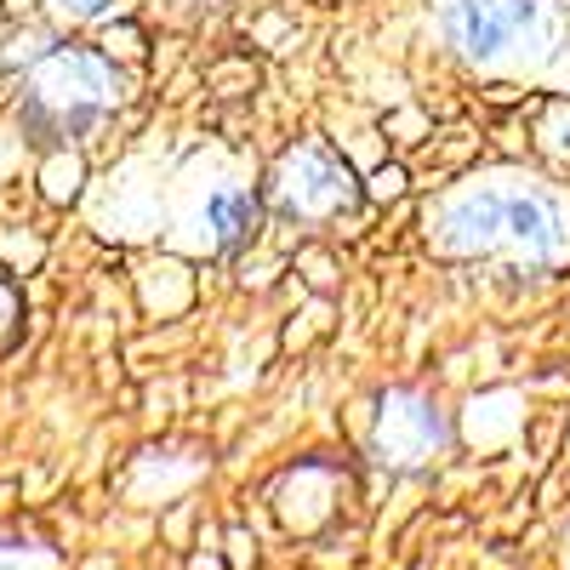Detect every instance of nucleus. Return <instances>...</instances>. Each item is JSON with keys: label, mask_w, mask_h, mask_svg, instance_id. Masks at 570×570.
Listing matches in <instances>:
<instances>
[{"label": "nucleus", "mask_w": 570, "mask_h": 570, "mask_svg": "<svg viewBox=\"0 0 570 570\" xmlns=\"http://www.w3.org/2000/svg\"><path fill=\"white\" fill-rule=\"evenodd\" d=\"M46 12L69 29H86V23H104L115 12V0H46Z\"/></svg>", "instance_id": "1a4fd4ad"}, {"label": "nucleus", "mask_w": 570, "mask_h": 570, "mask_svg": "<svg viewBox=\"0 0 570 570\" xmlns=\"http://www.w3.org/2000/svg\"><path fill=\"white\" fill-rule=\"evenodd\" d=\"M126 98V80L109 52L86 40L40 35L29 52H18V80H12V126L23 142L58 155L86 142L98 126L115 120Z\"/></svg>", "instance_id": "f03ea898"}, {"label": "nucleus", "mask_w": 570, "mask_h": 570, "mask_svg": "<svg viewBox=\"0 0 570 570\" xmlns=\"http://www.w3.org/2000/svg\"><path fill=\"white\" fill-rule=\"evenodd\" d=\"M0 570H63V559H58V548H46L40 537L0 531Z\"/></svg>", "instance_id": "6e6552de"}, {"label": "nucleus", "mask_w": 570, "mask_h": 570, "mask_svg": "<svg viewBox=\"0 0 570 570\" xmlns=\"http://www.w3.org/2000/svg\"><path fill=\"white\" fill-rule=\"evenodd\" d=\"M188 246L206 252V257H234L240 246H252V234L263 228V195L246 188L240 177H212L195 188L188 200Z\"/></svg>", "instance_id": "423d86ee"}, {"label": "nucleus", "mask_w": 570, "mask_h": 570, "mask_svg": "<svg viewBox=\"0 0 570 570\" xmlns=\"http://www.w3.org/2000/svg\"><path fill=\"white\" fill-rule=\"evenodd\" d=\"M422 228L445 257H491L531 274L570 268V188L525 166H485L451 183Z\"/></svg>", "instance_id": "f257e3e1"}, {"label": "nucleus", "mask_w": 570, "mask_h": 570, "mask_svg": "<svg viewBox=\"0 0 570 570\" xmlns=\"http://www.w3.org/2000/svg\"><path fill=\"white\" fill-rule=\"evenodd\" d=\"M564 570H570V525H564Z\"/></svg>", "instance_id": "ddd939ff"}, {"label": "nucleus", "mask_w": 570, "mask_h": 570, "mask_svg": "<svg viewBox=\"0 0 570 570\" xmlns=\"http://www.w3.org/2000/svg\"><path fill=\"white\" fill-rule=\"evenodd\" d=\"M343 497H348V473H343L337 462H325V456H308V462H297V468L279 473L274 513H279L285 531L314 537V531H325L331 519H337Z\"/></svg>", "instance_id": "0eeeda50"}, {"label": "nucleus", "mask_w": 570, "mask_h": 570, "mask_svg": "<svg viewBox=\"0 0 570 570\" xmlns=\"http://www.w3.org/2000/svg\"><path fill=\"white\" fill-rule=\"evenodd\" d=\"M451 58L480 75H537L570 29V0H428Z\"/></svg>", "instance_id": "7ed1b4c3"}, {"label": "nucleus", "mask_w": 570, "mask_h": 570, "mask_svg": "<svg viewBox=\"0 0 570 570\" xmlns=\"http://www.w3.org/2000/svg\"><path fill=\"white\" fill-rule=\"evenodd\" d=\"M360 206V177L343 160L337 142L325 137H297L292 149H279L263 183V212H274L292 228H325Z\"/></svg>", "instance_id": "20e7f679"}, {"label": "nucleus", "mask_w": 570, "mask_h": 570, "mask_svg": "<svg viewBox=\"0 0 570 570\" xmlns=\"http://www.w3.org/2000/svg\"><path fill=\"white\" fill-rule=\"evenodd\" d=\"M542 149H548L553 160H570V104H553V109L542 115Z\"/></svg>", "instance_id": "9d476101"}, {"label": "nucleus", "mask_w": 570, "mask_h": 570, "mask_svg": "<svg viewBox=\"0 0 570 570\" xmlns=\"http://www.w3.org/2000/svg\"><path fill=\"white\" fill-rule=\"evenodd\" d=\"M18 320H23V292H18V279L0 268V337H12Z\"/></svg>", "instance_id": "9b49d317"}, {"label": "nucleus", "mask_w": 570, "mask_h": 570, "mask_svg": "<svg viewBox=\"0 0 570 570\" xmlns=\"http://www.w3.org/2000/svg\"><path fill=\"white\" fill-rule=\"evenodd\" d=\"M195 570H223V564L217 559H195Z\"/></svg>", "instance_id": "f8f14e48"}, {"label": "nucleus", "mask_w": 570, "mask_h": 570, "mask_svg": "<svg viewBox=\"0 0 570 570\" xmlns=\"http://www.w3.org/2000/svg\"><path fill=\"white\" fill-rule=\"evenodd\" d=\"M451 451V416L428 389H383L371 422V456L389 473H422Z\"/></svg>", "instance_id": "39448f33"}]
</instances>
